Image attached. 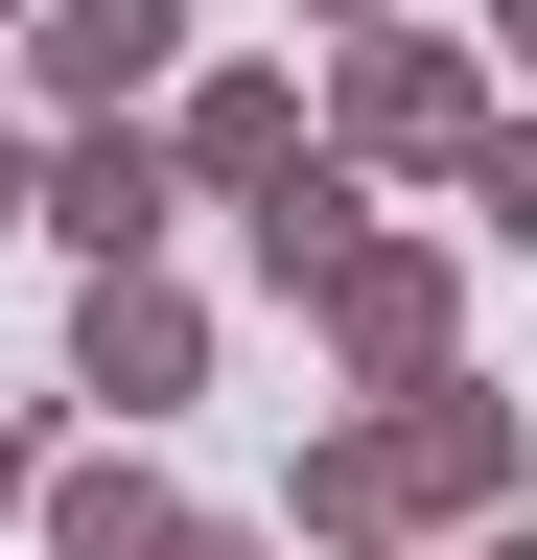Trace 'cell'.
I'll use <instances>...</instances> for the list:
<instances>
[{
  "label": "cell",
  "mask_w": 537,
  "mask_h": 560,
  "mask_svg": "<svg viewBox=\"0 0 537 560\" xmlns=\"http://www.w3.org/2000/svg\"><path fill=\"white\" fill-rule=\"evenodd\" d=\"M514 397L491 374H444V397H351V420H327V444H304V537L327 560H444V537H491L514 514Z\"/></svg>",
  "instance_id": "1"
},
{
  "label": "cell",
  "mask_w": 537,
  "mask_h": 560,
  "mask_svg": "<svg viewBox=\"0 0 537 560\" xmlns=\"http://www.w3.org/2000/svg\"><path fill=\"white\" fill-rule=\"evenodd\" d=\"M304 350H327L351 397H444V374H467V257H444V234H351V257L304 280Z\"/></svg>",
  "instance_id": "2"
},
{
  "label": "cell",
  "mask_w": 537,
  "mask_h": 560,
  "mask_svg": "<svg viewBox=\"0 0 537 560\" xmlns=\"http://www.w3.org/2000/svg\"><path fill=\"white\" fill-rule=\"evenodd\" d=\"M327 164L467 187V164H491V70H467L444 24H374V47H327Z\"/></svg>",
  "instance_id": "3"
},
{
  "label": "cell",
  "mask_w": 537,
  "mask_h": 560,
  "mask_svg": "<svg viewBox=\"0 0 537 560\" xmlns=\"http://www.w3.org/2000/svg\"><path fill=\"white\" fill-rule=\"evenodd\" d=\"M141 140H164V187H187V210H281V187L327 164V117H304V70H187V94H164Z\"/></svg>",
  "instance_id": "4"
},
{
  "label": "cell",
  "mask_w": 537,
  "mask_h": 560,
  "mask_svg": "<svg viewBox=\"0 0 537 560\" xmlns=\"http://www.w3.org/2000/svg\"><path fill=\"white\" fill-rule=\"evenodd\" d=\"M24 234H71V280H164V234H187V187H164V140H141V117H94V140H47Z\"/></svg>",
  "instance_id": "5"
},
{
  "label": "cell",
  "mask_w": 537,
  "mask_h": 560,
  "mask_svg": "<svg viewBox=\"0 0 537 560\" xmlns=\"http://www.w3.org/2000/svg\"><path fill=\"white\" fill-rule=\"evenodd\" d=\"M164 70H187V0H24V94L71 117V140H94V117H141Z\"/></svg>",
  "instance_id": "6"
},
{
  "label": "cell",
  "mask_w": 537,
  "mask_h": 560,
  "mask_svg": "<svg viewBox=\"0 0 537 560\" xmlns=\"http://www.w3.org/2000/svg\"><path fill=\"white\" fill-rule=\"evenodd\" d=\"M187 374H211V304L187 280H71V397L94 420H164Z\"/></svg>",
  "instance_id": "7"
},
{
  "label": "cell",
  "mask_w": 537,
  "mask_h": 560,
  "mask_svg": "<svg viewBox=\"0 0 537 560\" xmlns=\"http://www.w3.org/2000/svg\"><path fill=\"white\" fill-rule=\"evenodd\" d=\"M24 514H47V560H164V537H187V490H164L141 444H71V467L24 490Z\"/></svg>",
  "instance_id": "8"
},
{
  "label": "cell",
  "mask_w": 537,
  "mask_h": 560,
  "mask_svg": "<svg viewBox=\"0 0 537 560\" xmlns=\"http://www.w3.org/2000/svg\"><path fill=\"white\" fill-rule=\"evenodd\" d=\"M351 234H374V210H351V164H304L281 210H257V280H281V304H304V280H327V257H351Z\"/></svg>",
  "instance_id": "9"
},
{
  "label": "cell",
  "mask_w": 537,
  "mask_h": 560,
  "mask_svg": "<svg viewBox=\"0 0 537 560\" xmlns=\"http://www.w3.org/2000/svg\"><path fill=\"white\" fill-rule=\"evenodd\" d=\"M467 210H491V257H537V117H491V164H467Z\"/></svg>",
  "instance_id": "10"
},
{
  "label": "cell",
  "mask_w": 537,
  "mask_h": 560,
  "mask_svg": "<svg viewBox=\"0 0 537 560\" xmlns=\"http://www.w3.org/2000/svg\"><path fill=\"white\" fill-rule=\"evenodd\" d=\"M24 187H47V140H24V117H0V234H24Z\"/></svg>",
  "instance_id": "11"
},
{
  "label": "cell",
  "mask_w": 537,
  "mask_h": 560,
  "mask_svg": "<svg viewBox=\"0 0 537 560\" xmlns=\"http://www.w3.org/2000/svg\"><path fill=\"white\" fill-rule=\"evenodd\" d=\"M164 560H281V537H234V514H187V537H164Z\"/></svg>",
  "instance_id": "12"
},
{
  "label": "cell",
  "mask_w": 537,
  "mask_h": 560,
  "mask_svg": "<svg viewBox=\"0 0 537 560\" xmlns=\"http://www.w3.org/2000/svg\"><path fill=\"white\" fill-rule=\"evenodd\" d=\"M24 490H47V444H24V420H0V514H24Z\"/></svg>",
  "instance_id": "13"
},
{
  "label": "cell",
  "mask_w": 537,
  "mask_h": 560,
  "mask_svg": "<svg viewBox=\"0 0 537 560\" xmlns=\"http://www.w3.org/2000/svg\"><path fill=\"white\" fill-rule=\"evenodd\" d=\"M304 24H327V47H374V24H397V0H304Z\"/></svg>",
  "instance_id": "14"
},
{
  "label": "cell",
  "mask_w": 537,
  "mask_h": 560,
  "mask_svg": "<svg viewBox=\"0 0 537 560\" xmlns=\"http://www.w3.org/2000/svg\"><path fill=\"white\" fill-rule=\"evenodd\" d=\"M444 560H537V514H491V537H444Z\"/></svg>",
  "instance_id": "15"
},
{
  "label": "cell",
  "mask_w": 537,
  "mask_h": 560,
  "mask_svg": "<svg viewBox=\"0 0 537 560\" xmlns=\"http://www.w3.org/2000/svg\"><path fill=\"white\" fill-rule=\"evenodd\" d=\"M491 47H537V0H491Z\"/></svg>",
  "instance_id": "16"
},
{
  "label": "cell",
  "mask_w": 537,
  "mask_h": 560,
  "mask_svg": "<svg viewBox=\"0 0 537 560\" xmlns=\"http://www.w3.org/2000/svg\"><path fill=\"white\" fill-rule=\"evenodd\" d=\"M0 47H24V0H0Z\"/></svg>",
  "instance_id": "17"
}]
</instances>
